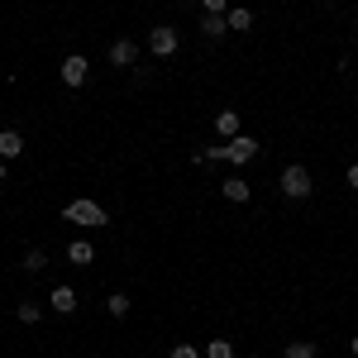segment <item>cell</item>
<instances>
[{"label":"cell","instance_id":"obj_4","mask_svg":"<svg viewBox=\"0 0 358 358\" xmlns=\"http://www.w3.org/2000/svg\"><path fill=\"white\" fill-rule=\"evenodd\" d=\"M86 77H91V62H86L82 53L62 57V82H67V86H86Z\"/></svg>","mask_w":358,"mask_h":358},{"label":"cell","instance_id":"obj_22","mask_svg":"<svg viewBox=\"0 0 358 358\" xmlns=\"http://www.w3.org/2000/svg\"><path fill=\"white\" fill-rule=\"evenodd\" d=\"M349 349H354V358H358V334H354V344H349Z\"/></svg>","mask_w":358,"mask_h":358},{"label":"cell","instance_id":"obj_15","mask_svg":"<svg viewBox=\"0 0 358 358\" xmlns=\"http://www.w3.org/2000/svg\"><path fill=\"white\" fill-rule=\"evenodd\" d=\"M201 29H206L210 38H220V34H229V24H224V15H206V20H201Z\"/></svg>","mask_w":358,"mask_h":358},{"label":"cell","instance_id":"obj_1","mask_svg":"<svg viewBox=\"0 0 358 358\" xmlns=\"http://www.w3.org/2000/svg\"><path fill=\"white\" fill-rule=\"evenodd\" d=\"M62 220H72V224H82V229H101V224L110 220L96 201H67L62 206Z\"/></svg>","mask_w":358,"mask_h":358},{"label":"cell","instance_id":"obj_23","mask_svg":"<svg viewBox=\"0 0 358 358\" xmlns=\"http://www.w3.org/2000/svg\"><path fill=\"white\" fill-rule=\"evenodd\" d=\"M0 182H5V163H0Z\"/></svg>","mask_w":358,"mask_h":358},{"label":"cell","instance_id":"obj_8","mask_svg":"<svg viewBox=\"0 0 358 358\" xmlns=\"http://www.w3.org/2000/svg\"><path fill=\"white\" fill-rule=\"evenodd\" d=\"M134 57H138V48L129 43V38H115L110 43V62L115 67H134Z\"/></svg>","mask_w":358,"mask_h":358},{"label":"cell","instance_id":"obj_14","mask_svg":"<svg viewBox=\"0 0 358 358\" xmlns=\"http://www.w3.org/2000/svg\"><path fill=\"white\" fill-rule=\"evenodd\" d=\"M106 310H110L115 320H124V315H129V296H124V292H115L110 301H106Z\"/></svg>","mask_w":358,"mask_h":358},{"label":"cell","instance_id":"obj_20","mask_svg":"<svg viewBox=\"0 0 358 358\" xmlns=\"http://www.w3.org/2000/svg\"><path fill=\"white\" fill-rule=\"evenodd\" d=\"M172 358H201V354H196L192 344H177V349H172Z\"/></svg>","mask_w":358,"mask_h":358},{"label":"cell","instance_id":"obj_18","mask_svg":"<svg viewBox=\"0 0 358 358\" xmlns=\"http://www.w3.org/2000/svg\"><path fill=\"white\" fill-rule=\"evenodd\" d=\"M38 315H43V310H38V301H20V320H24V325H34Z\"/></svg>","mask_w":358,"mask_h":358},{"label":"cell","instance_id":"obj_2","mask_svg":"<svg viewBox=\"0 0 358 358\" xmlns=\"http://www.w3.org/2000/svg\"><path fill=\"white\" fill-rule=\"evenodd\" d=\"M310 172H306L301 163H292V167H282V196H292V201H306L310 196Z\"/></svg>","mask_w":358,"mask_h":358},{"label":"cell","instance_id":"obj_16","mask_svg":"<svg viewBox=\"0 0 358 358\" xmlns=\"http://www.w3.org/2000/svg\"><path fill=\"white\" fill-rule=\"evenodd\" d=\"M206 358H234V344L229 339H210L206 344Z\"/></svg>","mask_w":358,"mask_h":358},{"label":"cell","instance_id":"obj_5","mask_svg":"<svg viewBox=\"0 0 358 358\" xmlns=\"http://www.w3.org/2000/svg\"><path fill=\"white\" fill-rule=\"evenodd\" d=\"M253 153H258V138H248V134H239V138L224 143V163H248Z\"/></svg>","mask_w":358,"mask_h":358},{"label":"cell","instance_id":"obj_13","mask_svg":"<svg viewBox=\"0 0 358 358\" xmlns=\"http://www.w3.org/2000/svg\"><path fill=\"white\" fill-rule=\"evenodd\" d=\"M224 196H229V201H248V182L244 177H229V182H224Z\"/></svg>","mask_w":358,"mask_h":358},{"label":"cell","instance_id":"obj_10","mask_svg":"<svg viewBox=\"0 0 358 358\" xmlns=\"http://www.w3.org/2000/svg\"><path fill=\"white\" fill-rule=\"evenodd\" d=\"M91 258H96V248L86 244V239H77V244L67 248V263H77V268H86V263H91Z\"/></svg>","mask_w":358,"mask_h":358},{"label":"cell","instance_id":"obj_7","mask_svg":"<svg viewBox=\"0 0 358 358\" xmlns=\"http://www.w3.org/2000/svg\"><path fill=\"white\" fill-rule=\"evenodd\" d=\"M53 310L57 315H72V310H77V287H67V282L53 287Z\"/></svg>","mask_w":358,"mask_h":358},{"label":"cell","instance_id":"obj_3","mask_svg":"<svg viewBox=\"0 0 358 358\" xmlns=\"http://www.w3.org/2000/svg\"><path fill=\"white\" fill-rule=\"evenodd\" d=\"M177 48H182V38H177V29H172V24L148 29V53H153V57H172Z\"/></svg>","mask_w":358,"mask_h":358},{"label":"cell","instance_id":"obj_12","mask_svg":"<svg viewBox=\"0 0 358 358\" xmlns=\"http://www.w3.org/2000/svg\"><path fill=\"white\" fill-rule=\"evenodd\" d=\"M224 24H229V29H253V15L239 5V10H229V15H224Z\"/></svg>","mask_w":358,"mask_h":358},{"label":"cell","instance_id":"obj_6","mask_svg":"<svg viewBox=\"0 0 358 358\" xmlns=\"http://www.w3.org/2000/svg\"><path fill=\"white\" fill-rule=\"evenodd\" d=\"M24 153V138L15 134V129H0V163H15Z\"/></svg>","mask_w":358,"mask_h":358},{"label":"cell","instance_id":"obj_9","mask_svg":"<svg viewBox=\"0 0 358 358\" xmlns=\"http://www.w3.org/2000/svg\"><path fill=\"white\" fill-rule=\"evenodd\" d=\"M215 129H220L224 138H239V110H220L215 115Z\"/></svg>","mask_w":358,"mask_h":358},{"label":"cell","instance_id":"obj_11","mask_svg":"<svg viewBox=\"0 0 358 358\" xmlns=\"http://www.w3.org/2000/svg\"><path fill=\"white\" fill-rule=\"evenodd\" d=\"M20 268H24V273H43V268H48V253H43V248H29L24 258H20Z\"/></svg>","mask_w":358,"mask_h":358},{"label":"cell","instance_id":"obj_19","mask_svg":"<svg viewBox=\"0 0 358 358\" xmlns=\"http://www.w3.org/2000/svg\"><path fill=\"white\" fill-rule=\"evenodd\" d=\"M206 15H229V0H206Z\"/></svg>","mask_w":358,"mask_h":358},{"label":"cell","instance_id":"obj_17","mask_svg":"<svg viewBox=\"0 0 358 358\" xmlns=\"http://www.w3.org/2000/svg\"><path fill=\"white\" fill-rule=\"evenodd\" d=\"M287 358H315V344L310 339H296V344H287Z\"/></svg>","mask_w":358,"mask_h":358},{"label":"cell","instance_id":"obj_21","mask_svg":"<svg viewBox=\"0 0 358 358\" xmlns=\"http://www.w3.org/2000/svg\"><path fill=\"white\" fill-rule=\"evenodd\" d=\"M349 187H354V192H358V163L349 167Z\"/></svg>","mask_w":358,"mask_h":358}]
</instances>
